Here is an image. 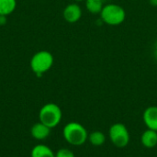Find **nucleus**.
Returning <instances> with one entry per match:
<instances>
[{"mask_svg": "<svg viewBox=\"0 0 157 157\" xmlns=\"http://www.w3.org/2000/svg\"><path fill=\"white\" fill-rule=\"evenodd\" d=\"M31 157H55V154L53 151L44 144L35 145L30 153Z\"/></svg>", "mask_w": 157, "mask_h": 157, "instance_id": "10", "label": "nucleus"}, {"mask_svg": "<svg viewBox=\"0 0 157 157\" xmlns=\"http://www.w3.org/2000/svg\"><path fill=\"white\" fill-rule=\"evenodd\" d=\"M149 3L153 6H157V0H149Z\"/></svg>", "mask_w": 157, "mask_h": 157, "instance_id": "15", "label": "nucleus"}, {"mask_svg": "<svg viewBox=\"0 0 157 157\" xmlns=\"http://www.w3.org/2000/svg\"><path fill=\"white\" fill-rule=\"evenodd\" d=\"M109 137L111 144L118 148L126 147L131 139L128 128L121 122L114 123L109 127Z\"/></svg>", "mask_w": 157, "mask_h": 157, "instance_id": "4", "label": "nucleus"}, {"mask_svg": "<svg viewBox=\"0 0 157 157\" xmlns=\"http://www.w3.org/2000/svg\"><path fill=\"white\" fill-rule=\"evenodd\" d=\"M101 20L109 26H119L126 18L125 9L118 4H107L100 12Z\"/></svg>", "mask_w": 157, "mask_h": 157, "instance_id": "2", "label": "nucleus"}, {"mask_svg": "<svg viewBox=\"0 0 157 157\" xmlns=\"http://www.w3.org/2000/svg\"><path fill=\"white\" fill-rule=\"evenodd\" d=\"M64 140L73 146H81L86 144L88 138L86 129L79 122H68L63 129Z\"/></svg>", "mask_w": 157, "mask_h": 157, "instance_id": "1", "label": "nucleus"}, {"mask_svg": "<svg viewBox=\"0 0 157 157\" xmlns=\"http://www.w3.org/2000/svg\"><path fill=\"white\" fill-rule=\"evenodd\" d=\"M155 53H156V56H157V46H156V51H155Z\"/></svg>", "mask_w": 157, "mask_h": 157, "instance_id": "17", "label": "nucleus"}, {"mask_svg": "<svg viewBox=\"0 0 157 157\" xmlns=\"http://www.w3.org/2000/svg\"><path fill=\"white\" fill-rule=\"evenodd\" d=\"M53 64V56L47 51L37 52L30 61V67L37 75H41L43 73L51 69Z\"/></svg>", "mask_w": 157, "mask_h": 157, "instance_id": "5", "label": "nucleus"}, {"mask_svg": "<svg viewBox=\"0 0 157 157\" xmlns=\"http://www.w3.org/2000/svg\"><path fill=\"white\" fill-rule=\"evenodd\" d=\"M51 128H49L48 126H46L45 124L40 122L35 123L31 129H30V134L31 136L38 140V141H42L45 140L49 137L50 133H51Z\"/></svg>", "mask_w": 157, "mask_h": 157, "instance_id": "8", "label": "nucleus"}, {"mask_svg": "<svg viewBox=\"0 0 157 157\" xmlns=\"http://www.w3.org/2000/svg\"><path fill=\"white\" fill-rule=\"evenodd\" d=\"M63 15L68 23H75L82 17V9L77 4H69L63 9Z\"/></svg>", "mask_w": 157, "mask_h": 157, "instance_id": "6", "label": "nucleus"}, {"mask_svg": "<svg viewBox=\"0 0 157 157\" xmlns=\"http://www.w3.org/2000/svg\"><path fill=\"white\" fill-rule=\"evenodd\" d=\"M62 118V109L55 103H47L43 105L39 112L40 121L51 129L56 127L61 122Z\"/></svg>", "mask_w": 157, "mask_h": 157, "instance_id": "3", "label": "nucleus"}, {"mask_svg": "<svg viewBox=\"0 0 157 157\" xmlns=\"http://www.w3.org/2000/svg\"><path fill=\"white\" fill-rule=\"evenodd\" d=\"M55 157H75V155L70 149L61 148L55 153Z\"/></svg>", "mask_w": 157, "mask_h": 157, "instance_id": "14", "label": "nucleus"}, {"mask_svg": "<svg viewBox=\"0 0 157 157\" xmlns=\"http://www.w3.org/2000/svg\"><path fill=\"white\" fill-rule=\"evenodd\" d=\"M16 0H0V16L11 14L16 8Z\"/></svg>", "mask_w": 157, "mask_h": 157, "instance_id": "12", "label": "nucleus"}, {"mask_svg": "<svg viewBox=\"0 0 157 157\" xmlns=\"http://www.w3.org/2000/svg\"><path fill=\"white\" fill-rule=\"evenodd\" d=\"M143 120L147 129L157 132V106L146 108L143 114Z\"/></svg>", "mask_w": 157, "mask_h": 157, "instance_id": "7", "label": "nucleus"}, {"mask_svg": "<svg viewBox=\"0 0 157 157\" xmlns=\"http://www.w3.org/2000/svg\"><path fill=\"white\" fill-rule=\"evenodd\" d=\"M103 6L102 0H86V7L91 14H100Z\"/></svg>", "mask_w": 157, "mask_h": 157, "instance_id": "13", "label": "nucleus"}, {"mask_svg": "<svg viewBox=\"0 0 157 157\" xmlns=\"http://www.w3.org/2000/svg\"><path fill=\"white\" fill-rule=\"evenodd\" d=\"M75 1H76V2H81V1H86V0H75Z\"/></svg>", "mask_w": 157, "mask_h": 157, "instance_id": "16", "label": "nucleus"}, {"mask_svg": "<svg viewBox=\"0 0 157 157\" xmlns=\"http://www.w3.org/2000/svg\"><path fill=\"white\" fill-rule=\"evenodd\" d=\"M87 141L93 146H102L106 142V135L100 131H94L91 133H88Z\"/></svg>", "mask_w": 157, "mask_h": 157, "instance_id": "11", "label": "nucleus"}, {"mask_svg": "<svg viewBox=\"0 0 157 157\" xmlns=\"http://www.w3.org/2000/svg\"><path fill=\"white\" fill-rule=\"evenodd\" d=\"M141 144L148 149L155 148L157 145V132L147 129L141 136Z\"/></svg>", "mask_w": 157, "mask_h": 157, "instance_id": "9", "label": "nucleus"}]
</instances>
